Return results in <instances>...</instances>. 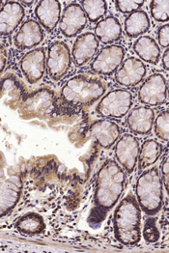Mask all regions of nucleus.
Wrapping results in <instances>:
<instances>
[{
    "mask_svg": "<svg viewBox=\"0 0 169 253\" xmlns=\"http://www.w3.org/2000/svg\"><path fill=\"white\" fill-rule=\"evenodd\" d=\"M157 222H158L157 217H149L144 223L142 235L144 237V240L150 244L157 243L161 238V233L157 225Z\"/></svg>",
    "mask_w": 169,
    "mask_h": 253,
    "instance_id": "obj_30",
    "label": "nucleus"
},
{
    "mask_svg": "<svg viewBox=\"0 0 169 253\" xmlns=\"http://www.w3.org/2000/svg\"><path fill=\"white\" fill-rule=\"evenodd\" d=\"M25 97L24 89L21 83L14 77H7L0 81V100L6 106L17 109Z\"/></svg>",
    "mask_w": 169,
    "mask_h": 253,
    "instance_id": "obj_22",
    "label": "nucleus"
},
{
    "mask_svg": "<svg viewBox=\"0 0 169 253\" xmlns=\"http://www.w3.org/2000/svg\"><path fill=\"white\" fill-rule=\"evenodd\" d=\"M115 3V7L116 9L123 13V14H131L137 10H140V8L144 5L145 1L143 0H140V1H123V0H117V1H114Z\"/></svg>",
    "mask_w": 169,
    "mask_h": 253,
    "instance_id": "obj_31",
    "label": "nucleus"
},
{
    "mask_svg": "<svg viewBox=\"0 0 169 253\" xmlns=\"http://www.w3.org/2000/svg\"><path fill=\"white\" fill-rule=\"evenodd\" d=\"M133 95L126 89H114L105 94L96 106V113L103 118L120 119L129 112Z\"/></svg>",
    "mask_w": 169,
    "mask_h": 253,
    "instance_id": "obj_6",
    "label": "nucleus"
},
{
    "mask_svg": "<svg viewBox=\"0 0 169 253\" xmlns=\"http://www.w3.org/2000/svg\"><path fill=\"white\" fill-rule=\"evenodd\" d=\"M151 27L148 14L143 10H137L129 14L125 20L124 29L129 38H137L147 33Z\"/></svg>",
    "mask_w": 169,
    "mask_h": 253,
    "instance_id": "obj_24",
    "label": "nucleus"
},
{
    "mask_svg": "<svg viewBox=\"0 0 169 253\" xmlns=\"http://www.w3.org/2000/svg\"><path fill=\"white\" fill-rule=\"evenodd\" d=\"M89 134L104 149H110L122 135V128L108 119L94 121L88 127Z\"/></svg>",
    "mask_w": 169,
    "mask_h": 253,
    "instance_id": "obj_15",
    "label": "nucleus"
},
{
    "mask_svg": "<svg viewBox=\"0 0 169 253\" xmlns=\"http://www.w3.org/2000/svg\"><path fill=\"white\" fill-rule=\"evenodd\" d=\"M25 16L21 3L8 1L0 9V36H9L20 26Z\"/></svg>",
    "mask_w": 169,
    "mask_h": 253,
    "instance_id": "obj_18",
    "label": "nucleus"
},
{
    "mask_svg": "<svg viewBox=\"0 0 169 253\" xmlns=\"http://www.w3.org/2000/svg\"><path fill=\"white\" fill-rule=\"evenodd\" d=\"M108 84L95 74L82 73L70 79L57 97L59 113L76 114L103 98Z\"/></svg>",
    "mask_w": 169,
    "mask_h": 253,
    "instance_id": "obj_2",
    "label": "nucleus"
},
{
    "mask_svg": "<svg viewBox=\"0 0 169 253\" xmlns=\"http://www.w3.org/2000/svg\"><path fill=\"white\" fill-rule=\"evenodd\" d=\"M114 154L118 165L127 174H131L137 167L139 154V141L131 133H124L115 143Z\"/></svg>",
    "mask_w": 169,
    "mask_h": 253,
    "instance_id": "obj_11",
    "label": "nucleus"
},
{
    "mask_svg": "<svg viewBox=\"0 0 169 253\" xmlns=\"http://www.w3.org/2000/svg\"><path fill=\"white\" fill-rule=\"evenodd\" d=\"M147 75V67L138 57L126 58L115 74V82L124 87H134L142 83Z\"/></svg>",
    "mask_w": 169,
    "mask_h": 253,
    "instance_id": "obj_14",
    "label": "nucleus"
},
{
    "mask_svg": "<svg viewBox=\"0 0 169 253\" xmlns=\"http://www.w3.org/2000/svg\"><path fill=\"white\" fill-rule=\"evenodd\" d=\"M44 38V32L40 23L29 19L21 24L14 37L15 46L19 50H25L39 45Z\"/></svg>",
    "mask_w": 169,
    "mask_h": 253,
    "instance_id": "obj_17",
    "label": "nucleus"
},
{
    "mask_svg": "<svg viewBox=\"0 0 169 253\" xmlns=\"http://www.w3.org/2000/svg\"><path fill=\"white\" fill-rule=\"evenodd\" d=\"M137 203L149 216L159 213L164 207V185L157 167L143 171L135 184Z\"/></svg>",
    "mask_w": 169,
    "mask_h": 253,
    "instance_id": "obj_4",
    "label": "nucleus"
},
{
    "mask_svg": "<svg viewBox=\"0 0 169 253\" xmlns=\"http://www.w3.org/2000/svg\"><path fill=\"white\" fill-rule=\"evenodd\" d=\"M16 229L27 236L39 235L44 231L46 225L42 215L35 211H29L21 217L15 223Z\"/></svg>",
    "mask_w": 169,
    "mask_h": 253,
    "instance_id": "obj_26",
    "label": "nucleus"
},
{
    "mask_svg": "<svg viewBox=\"0 0 169 253\" xmlns=\"http://www.w3.org/2000/svg\"><path fill=\"white\" fill-rule=\"evenodd\" d=\"M21 72L30 84L39 83L46 72V54L43 47H35L25 53L20 62Z\"/></svg>",
    "mask_w": 169,
    "mask_h": 253,
    "instance_id": "obj_12",
    "label": "nucleus"
},
{
    "mask_svg": "<svg viewBox=\"0 0 169 253\" xmlns=\"http://www.w3.org/2000/svg\"><path fill=\"white\" fill-rule=\"evenodd\" d=\"M134 53L139 57L141 61L157 65L161 60V47L157 41L148 35L140 36L132 44Z\"/></svg>",
    "mask_w": 169,
    "mask_h": 253,
    "instance_id": "obj_23",
    "label": "nucleus"
},
{
    "mask_svg": "<svg viewBox=\"0 0 169 253\" xmlns=\"http://www.w3.org/2000/svg\"><path fill=\"white\" fill-rule=\"evenodd\" d=\"M138 101L146 106H160L168 102V82L164 75L155 73L144 81L137 92Z\"/></svg>",
    "mask_w": 169,
    "mask_h": 253,
    "instance_id": "obj_9",
    "label": "nucleus"
},
{
    "mask_svg": "<svg viewBox=\"0 0 169 253\" xmlns=\"http://www.w3.org/2000/svg\"><path fill=\"white\" fill-rule=\"evenodd\" d=\"M162 63H163V67L164 69L169 72V48H166L163 57H162Z\"/></svg>",
    "mask_w": 169,
    "mask_h": 253,
    "instance_id": "obj_35",
    "label": "nucleus"
},
{
    "mask_svg": "<svg viewBox=\"0 0 169 253\" xmlns=\"http://www.w3.org/2000/svg\"><path fill=\"white\" fill-rule=\"evenodd\" d=\"M72 53L69 45L62 41L51 42L46 56V72L50 80L59 82L65 78L72 67Z\"/></svg>",
    "mask_w": 169,
    "mask_h": 253,
    "instance_id": "obj_7",
    "label": "nucleus"
},
{
    "mask_svg": "<svg viewBox=\"0 0 169 253\" xmlns=\"http://www.w3.org/2000/svg\"><path fill=\"white\" fill-rule=\"evenodd\" d=\"M150 12L152 18L158 22H167L169 19V1L153 0L150 3Z\"/></svg>",
    "mask_w": 169,
    "mask_h": 253,
    "instance_id": "obj_29",
    "label": "nucleus"
},
{
    "mask_svg": "<svg viewBox=\"0 0 169 253\" xmlns=\"http://www.w3.org/2000/svg\"><path fill=\"white\" fill-rule=\"evenodd\" d=\"M84 11L79 3H71L63 10L59 21V29L64 37L73 38L78 36L87 25Z\"/></svg>",
    "mask_w": 169,
    "mask_h": 253,
    "instance_id": "obj_13",
    "label": "nucleus"
},
{
    "mask_svg": "<svg viewBox=\"0 0 169 253\" xmlns=\"http://www.w3.org/2000/svg\"><path fill=\"white\" fill-rule=\"evenodd\" d=\"M1 7H2V1H0V9H1Z\"/></svg>",
    "mask_w": 169,
    "mask_h": 253,
    "instance_id": "obj_36",
    "label": "nucleus"
},
{
    "mask_svg": "<svg viewBox=\"0 0 169 253\" xmlns=\"http://www.w3.org/2000/svg\"><path fill=\"white\" fill-rule=\"evenodd\" d=\"M125 54L126 50L122 45H106L95 57L90 69L97 76H111L124 61Z\"/></svg>",
    "mask_w": 169,
    "mask_h": 253,
    "instance_id": "obj_10",
    "label": "nucleus"
},
{
    "mask_svg": "<svg viewBox=\"0 0 169 253\" xmlns=\"http://www.w3.org/2000/svg\"><path fill=\"white\" fill-rule=\"evenodd\" d=\"M123 29L118 19L108 16L101 20L95 26L94 35L103 44H112L122 38Z\"/></svg>",
    "mask_w": 169,
    "mask_h": 253,
    "instance_id": "obj_21",
    "label": "nucleus"
},
{
    "mask_svg": "<svg viewBox=\"0 0 169 253\" xmlns=\"http://www.w3.org/2000/svg\"><path fill=\"white\" fill-rule=\"evenodd\" d=\"M155 134L164 142H168L169 137V110L162 111L155 119Z\"/></svg>",
    "mask_w": 169,
    "mask_h": 253,
    "instance_id": "obj_28",
    "label": "nucleus"
},
{
    "mask_svg": "<svg viewBox=\"0 0 169 253\" xmlns=\"http://www.w3.org/2000/svg\"><path fill=\"white\" fill-rule=\"evenodd\" d=\"M157 37H158V42L162 47L169 48V24H164L161 25L158 28L157 31Z\"/></svg>",
    "mask_w": 169,
    "mask_h": 253,
    "instance_id": "obj_32",
    "label": "nucleus"
},
{
    "mask_svg": "<svg viewBox=\"0 0 169 253\" xmlns=\"http://www.w3.org/2000/svg\"><path fill=\"white\" fill-rule=\"evenodd\" d=\"M161 178H162V182L163 185L165 186V189L167 191H169V155L168 153L166 154V156L163 159V162L161 164Z\"/></svg>",
    "mask_w": 169,
    "mask_h": 253,
    "instance_id": "obj_33",
    "label": "nucleus"
},
{
    "mask_svg": "<svg viewBox=\"0 0 169 253\" xmlns=\"http://www.w3.org/2000/svg\"><path fill=\"white\" fill-rule=\"evenodd\" d=\"M116 240L124 246H134L141 240V209L129 192L118 204L113 214Z\"/></svg>",
    "mask_w": 169,
    "mask_h": 253,
    "instance_id": "obj_3",
    "label": "nucleus"
},
{
    "mask_svg": "<svg viewBox=\"0 0 169 253\" xmlns=\"http://www.w3.org/2000/svg\"><path fill=\"white\" fill-rule=\"evenodd\" d=\"M155 112L146 106H136L129 111L127 117L128 129L134 134H149L154 126Z\"/></svg>",
    "mask_w": 169,
    "mask_h": 253,
    "instance_id": "obj_19",
    "label": "nucleus"
},
{
    "mask_svg": "<svg viewBox=\"0 0 169 253\" xmlns=\"http://www.w3.org/2000/svg\"><path fill=\"white\" fill-rule=\"evenodd\" d=\"M7 64V51L5 47L0 44V75L4 71Z\"/></svg>",
    "mask_w": 169,
    "mask_h": 253,
    "instance_id": "obj_34",
    "label": "nucleus"
},
{
    "mask_svg": "<svg viewBox=\"0 0 169 253\" xmlns=\"http://www.w3.org/2000/svg\"><path fill=\"white\" fill-rule=\"evenodd\" d=\"M35 16L40 25L47 32H52L61 18V3L53 0L40 1L35 8Z\"/></svg>",
    "mask_w": 169,
    "mask_h": 253,
    "instance_id": "obj_20",
    "label": "nucleus"
},
{
    "mask_svg": "<svg viewBox=\"0 0 169 253\" xmlns=\"http://www.w3.org/2000/svg\"><path fill=\"white\" fill-rule=\"evenodd\" d=\"M23 183L18 174L0 169V217L12 211L21 199Z\"/></svg>",
    "mask_w": 169,
    "mask_h": 253,
    "instance_id": "obj_8",
    "label": "nucleus"
},
{
    "mask_svg": "<svg viewBox=\"0 0 169 253\" xmlns=\"http://www.w3.org/2000/svg\"><path fill=\"white\" fill-rule=\"evenodd\" d=\"M81 6L90 22L100 21L107 13V2L104 0H84L81 1Z\"/></svg>",
    "mask_w": 169,
    "mask_h": 253,
    "instance_id": "obj_27",
    "label": "nucleus"
},
{
    "mask_svg": "<svg viewBox=\"0 0 169 253\" xmlns=\"http://www.w3.org/2000/svg\"><path fill=\"white\" fill-rule=\"evenodd\" d=\"M24 119H46L59 113L57 96L49 88H41L25 95L19 107Z\"/></svg>",
    "mask_w": 169,
    "mask_h": 253,
    "instance_id": "obj_5",
    "label": "nucleus"
},
{
    "mask_svg": "<svg viewBox=\"0 0 169 253\" xmlns=\"http://www.w3.org/2000/svg\"><path fill=\"white\" fill-rule=\"evenodd\" d=\"M164 146L162 143L155 139L145 140L139 148L137 166L138 170L142 171L154 166L164 153Z\"/></svg>",
    "mask_w": 169,
    "mask_h": 253,
    "instance_id": "obj_25",
    "label": "nucleus"
},
{
    "mask_svg": "<svg viewBox=\"0 0 169 253\" xmlns=\"http://www.w3.org/2000/svg\"><path fill=\"white\" fill-rule=\"evenodd\" d=\"M100 42L92 32H85L77 37L72 48V59L77 67H83L98 52Z\"/></svg>",
    "mask_w": 169,
    "mask_h": 253,
    "instance_id": "obj_16",
    "label": "nucleus"
},
{
    "mask_svg": "<svg viewBox=\"0 0 169 253\" xmlns=\"http://www.w3.org/2000/svg\"><path fill=\"white\" fill-rule=\"evenodd\" d=\"M126 187V173L113 159H107L101 166L96 177L93 208L87 222L98 228L121 198Z\"/></svg>",
    "mask_w": 169,
    "mask_h": 253,
    "instance_id": "obj_1",
    "label": "nucleus"
}]
</instances>
